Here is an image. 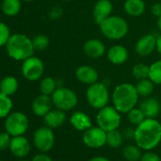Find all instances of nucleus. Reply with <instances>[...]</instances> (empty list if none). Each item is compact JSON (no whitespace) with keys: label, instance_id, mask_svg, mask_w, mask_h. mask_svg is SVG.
Segmentation results:
<instances>
[{"label":"nucleus","instance_id":"nucleus-1","mask_svg":"<svg viewBox=\"0 0 161 161\" xmlns=\"http://www.w3.org/2000/svg\"><path fill=\"white\" fill-rule=\"evenodd\" d=\"M134 140L144 151H151L161 142V123L156 119H145L135 129Z\"/></svg>","mask_w":161,"mask_h":161},{"label":"nucleus","instance_id":"nucleus-2","mask_svg":"<svg viewBox=\"0 0 161 161\" xmlns=\"http://www.w3.org/2000/svg\"><path fill=\"white\" fill-rule=\"evenodd\" d=\"M113 106L121 114H127L131 109L136 106L139 95L135 85L122 83L118 85L112 93Z\"/></svg>","mask_w":161,"mask_h":161},{"label":"nucleus","instance_id":"nucleus-3","mask_svg":"<svg viewBox=\"0 0 161 161\" xmlns=\"http://www.w3.org/2000/svg\"><path fill=\"white\" fill-rule=\"evenodd\" d=\"M5 47L8 55L12 59L19 62H23L32 56L35 51L32 39L21 33H14L11 35Z\"/></svg>","mask_w":161,"mask_h":161},{"label":"nucleus","instance_id":"nucleus-4","mask_svg":"<svg viewBox=\"0 0 161 161\" xmlns=\"http://www.w3.org/2000/svg\"><path fill=\"white\" fill-rule=\"evenodd\" d=\"M102 34L113 41H119L123 39L129 31L128 22L119 15H110L103 20L100 25Z\"/></svg>","mask_w":161,"mask_h":161},{"label":"nucleus","instance_id":"nucleus-5","mask_svg":"<svg viewBox=\"0 0 161 161\" xmlns=\"http://www.w3.org/2000/svg\"><path fill=\"white\" fill-rule=\"evenodd\" d=\"M87 103L94 109L100 110L108 105L110 101V94L107 85L97 82L88 86L86 93Z\"/></svg>","mask_w":161,"mask_h":161},{"label":"nucleus","instance_id":"nucleus-6","mask_svg":"<svg viewBox=\"0 0 161 161\" xmlns=\"http://www.w3.org/2000/svg\"><path fill=\"white\" fill-rule=\"evenodd\" d=\"M120 114L121 113H119L114 106L106 105L99 110L96 116L97 124L106 133L119 129L121 123Z\"/></svg>","mask_w":161,"mask_h":161},{"label":"nucleus","instance_id":"nucleus-7","mask_svg":"<svg viewBox=\"0 0 161 161\" xmlns=\"http://www.w3.org/2000/svg\"><path fill=\"white\" fill-rule=\"evenodd\" d=\"M50 97L53 106L65 112L73 110L78 104L77 94L68 87H58Z\"/></svg>","mask_w":161,"mask_h":161},{"label":"nucleus","instance_id":"nucleus-8","mask_svg":"<svg viewBox=\"0 0 161 161\" xmlns=\"http://www.w3.org/2000/svg\"><path fill=\"white\" fill-rule=\"evenodd\" d=\"M30 121L26 114L22 112H12L6 117L5 130L12 136H23L29 129Z\"/></svg>","mask_w":161,"mask_h":161},{"label":"nucleus","instance_id":"nucleus-9","mask_svg":"<svg viewBox=\"0 0 161 161\" xmlns=\"http://www.w3.org/2000/svg\"><path fill=\"white\" fill-rule=\"evenodd\" d=\"M45 65L39 57L32 55L22 62V75L26 80H31V82H35V80H40L43 77Z\"/></svg>","mask_w":161,"mask_h":161},{"label":"nucleus","instance_id":"nucleus-10","mask_svg":"<svg viewBox=\"0 0 161 161\" xmlns=\"http://www.w3.org/2000/svg\"><path fill=\"white\" fill-rule=\"evenodd\" d=\"M33 143L39 152H49L55 144V135L53 129L47 126L38 128L33 134Z\"/></svg>","mask_w":161,"mask_h":161},{"label":"nucleus","instance_id":"nucleus-11","mask_svg":"<svg viewBox=\"0 0 161 161\" xmlns=\"http://www.w3.org/2000/svg\"><path fill=\"white\" fill-rule=\"evenodd\" d=\"M107 133L99 126H92L84 132L83 141L86 146L92 149H99L106 144Z\"/></svg>","mask_w":161,"mask_h":161},{"label":"nucleus","instance_id":"nucleus-12","mask_svg":"<svg viewBox=\"0 0 161 161\" xmlns=\"http://www.w3.org/2000/svg\"><path fill=\"white\" fill-rule=\"evenodd\" d=\"M157 36L153 33H148L141 36L136 43V53L140 57H148L156 50Z\"/></svg>","mask_w":161,"mask_h":161},{"label":"nucleus","instance_id":"nucleus-13","mask_svg":"<svg viewBox=\"0 0 161 161\" xmlns=\"http://www.w3.org/2000/svg\"><path fill=\"white\" fill-rule=\"evenodd\" d=\"M75 77L80 84H84L86 86L93 85L99 82V72L98 70L88 64H84L79 66L75 71Z\"/></svg>","mask_w":161,"mask_h":161},{"label":"nucleus","instance_id":"nucleus-14","mask_svg":"<svg viewBox=\"0 0 161 161\" xmlns=\"http://www.w3.org/2000/svg\"><path fill=\"white\" fill-rule=\"evenodd\" d=\"M31 143L29 139L24 136H13L11 145H10V151L11 153L17 158H24L31 153Z\"/></svg>","mask_w":161,"mask_h":161},{"label":"nucleus","instance_id":"nucleus-15","mask_svg":"<svg viewBox=\"0 0 161 161\" xmlns=\"http://www.w3.org/2000/svg\"><path fill=\"white\" fill-rule=\"evenodd\" d=\"M83 51L88 58L99 59L106 53V47L103 41L97 38H92L85 42Z\"/></svg>","mask_w":161,"mask_h":161},{"label":"nucleus","instance_id":"nucleus-16","mask_svg":"<svg viewBox=\"0 0 161 161\" xmlns=\"http://www.w3.org/2000/svg\"><path fill=\"white\" fill-rule=\"evenodd\" d=\"M112 12L113 4L110 0H98L92 11L94 22L99 26L103 20L112 15Z\"/></svg>","mask_w":161,"mask_h":161},{"label":"nucleus","instance_id":"nucleus-17","mask_svg":"<svg viewBox=\"0 0 161 161\" xmlns=\"http://www.w3.org/2000/svg\"><path fill=\"white\" fill-rule=\"evenodd\" d=\"M52 106L53 103L51 97L41 94L33 100L31 104V110L35 116L44 118L52 109Z\"/></svg>","mask_w":161,"mask_h":161},{"label":"nucleus","instance_id":"nucleus-18","mask_svg":"<svg viewBox=\"0 0 161 161\" xmlns=\"http://www.w3.org/2000/svg\"><path fill=\"white\" fill-rule=\"evenodd\" d=\"M108 61L115 65H120L126 63L129 57L127 48L122 45H114L106 52Z\"/></svg>","mask_w":161,"mask_h":161},{"label":"nucleus","instance_id":"nucleus-19","mask_svg":"<svg viewBox=\"0 0 161 161\" xmlns=\"http://www.w3.org/2000/svg\"><path fill=\"white\" fill-rule=\"evenodd\" d=\"M139 108L146 119H155L161 111V104L156 98L150 96L144 98L139 104Z\"/></svg>","mask_w":161,"mask_h":161},{"label":"nucleus","instance_id":"nucleus-20","mask_svg":"<svg viewBox=\"0 0 161 161\" xmlns=\"http://www.w3.org/2000/svg\"><path fill=\"white\" fill-rule=\"evenodd\" d=\"M69 122L74 129L80 132H85L93 126L90 117L83 111H75L70 116Z\"/></svg>","mask_w":161,"mask_h":161},{"label":"nucleus","instance_id":"nucleus-21","mask_svg":"<svg viewBox=\"0 0 161 161\" xmlns=\"http://www.w3.org/2000/svg\"><path fill=\"white\" fill-rule=\"evenodd\" d=\"M66 120V114L65 111H63L61 109L55 108L51 109L45 117H44V122L46 126L55 129L61 127Z\"/></svg>","mask_w":161,"mask_h":161},{"label":"nucleus","instance_id":"nucleus-22","mask_svg":"<svg viewBox=\"0 0 161 161\" xmlns=\"http://www.w3.org/2000/svg\"><path fill=\"white\" fill-rule=\"evenodd\" d=\"M123 10L129 16L139 17L146 11V3L144 0H125Z\"/></svg>","mask_w":161,"mask_h":161},{"label":"nucleus","instance_id":"nucleus-23","mask_svg":"<svg viewBox=\"0 0 161 161\" xmlns=\"http://www.w3.org/2000/svg\"><path fill=\"white\" fill-rule=\"evenodd\" d=\"M19 87V83L15 77L14 76H7L3 78L0 82V92L7 96L14 95Z\"/></svg>","mask_w":161,"mask_h":161},{"label":"nucleus","instance_id":"nucleus-24","mask_svg":"<svg viewBox=\"0 0 161 161\" xmlns=\"http://www.w3.org/2000/svg\"><path fill=\"white\" fill-rule=\"evenodd\" d=\"M21 0H3L1 4L2 13L8 17L17 15L21 11Z\"/></svg>","mask_w":161,"mask_h":161},{"label":"nucleus","instance_id":"nucleus-25","mask_svg":"<svg viewBox=\"0 0 161 161\" xmlns=\"http://www.w3.org/2000/svg\"><path fill=\"white\" fill-rule=\"evenodd\" d=\"M135 86L139 97H142V98L150 97L153 94V89H154V84L149 78L138 80L136 84L135 85Z\"/></svg>","mask_w":161,"mask_h":161},{"label":"nucleus","instance_id":"nucleus-26","mask_svg":"<svg viewBox=\"0 0 161 161\" xmlns=\"http://www.w3.org/2000/svg\"><path fill=\"white\" fill-rule=\"evenodd\" d=\"M57 88L58 87H57L56 80L50 76L43 78L40 82V85H39L40 93L44 94V95H47V96H51Z\"/></svg>","mask_w":161,"mask_h":161},{"label":"nucleus","instance_id":"nucleus-27","mask_svg":"<svg viewBox=\"0 0 161 161\" xmlns=\"http://www.w3.org/2000/svg\"><path fill=\"white\" fill-rule=\"evenodd\" d=\"M123 138L124 137L122 133L118 129L109 131L107 132V136H106V144L113 149H118L122 145Z\"/></svg>","mask_w":161,"mask_h":161},{"label":"nucleus","instance_id":"nucleus-28","mask_svg":"<svg viewBox=\"0 0 161 161\" xmlns=\"http://www.w3.org/2000/svg\"><path fill=\"white\" fill-rule=\"evenodd\" d=\"M141 149L136 144V145H127L122 150V155L127 161H139L140 157L142 155Z\"/></svg>","mask_w":161,"mask_h":161},{"label":"nucleus","instance_id":"nucleus-29","mask_svg":"<svg viewBox=\"0 0 161 161\" xmlns=\"http://www.w3.org/2000/svg\"><path fill=\"white\" fill-rule=\"evenodd\" d=\"M13 106L14 103L11 97L0 92V119L9 116L12 113Z\"/></svg>","mask_w":161,"mask_h":161},{"label":"nucleus","instance_id":"nucleus-30","mask_svg":"<svg viewBox=\"0 0 161 161\" xmlns=\"http://www.w3.org/2000/svg\"><path fill=\"white\" fill-rule=\"evenodd\" d=\"M149 73H150V65L146 64L137 63L132 67V75L136 80L149 78Z\"/></svg>","mask_w":161,"mask_h":161},{"label":"nucleus","instance_id":"nucleus-31","mask_svg":"<svg viewBox=\"0 0 161 161\" xmlns=\"http://www.w3.org/2000/svg\"><path fill=\"white\" fill-rule=\"evenodd\" d=\"M149 79L154 85H161V59L150 64Z\"/></svg>","mask_w":161,"mask_h":161},{"label":"nucleus","instance_id":"nucleus-32","mask_svg":"<svg viewBox=\"0 0 161 161\" xmlns=\"http://www.w3.org/2000/svg\"><path fill=\"white\" fill-rule=\"evenodd\" d=\"M127 119L129 120V122L133 125L137 126L138 124H140L146 118L143 114V112L141 111V109L139 107H134L133 109H131L128 113H127Z\"/></svg>","mask_w":161,"mask_h":161},{"label":"nucleus","instance_id":"nucleus-33","mask_svg":"<svg viewBox=\"0 0 161 161\" xmlns=\"http://www.w3.org/2000/svg\"><path fill=\"white\" fill-rule=\"evenodd\" d=\"M32 44L35 50L43 51L47 49L49 46V39L45 34H38L32 38Z\"/></svg>","mask_w":161,"mask_h":161},{"label":"nucleus","instance_id":"nucleus-34","mask_svg":"<svg viewBox=\"0 0 161 161\" xmlns=\"http://www.w3.org/2000/svg\"><path fill=\"white\" fill-rule=\"evenodd\" d=\"M10 28L3 22H0V47H3L7 45L11 37Z\"/></svg>","mask_w":161,"mask_h":161},{"label":"nucleus","instance_id":"nucleus-35","mask_svg":"<svg viewBox=\"0 0 161 161\" xmlns=\"http://www.w3.org/2000/svg\"><path fill=\"white\" fill-rule=\"evenodd\" d=\"M12 141V136L7 132L0 133V151H5L10 149Z\"/></svg>","mask_w":161,"mask_h":161},{"label":"nucleus","instance_id":"nucleus-36","mask_svg":"<svg viewBox=\"0 0 161 161\" xmlns=\"http://www.w3.org/2000/svg\"><path fill=\"white\" fill-rule=\"evenodd\" d=\"M139 161H161V158L156 153L151 150V151H145V153L141 155Z\"/></svg>","mask_w":161,"mask_h":161},{"label":"nucleus","instance_id":"nucleus-37","mask_svg":"<svg viewBox=\"0 0 161 161\" xmlns=\"http://www.w3.org/2000/svg\"><path fill=\"white\" fill-rule=\"evenodd\" d=\"M48 15H49V18H51V19H58L63 15V10L61 7H58V6L53 7L49 11Z\"/></svg>","mask_w":161,"mask_h":161},{"label":"nucleus","instance_id":"nucleus-38","mask_svg":"<svg viewBox=\"0 0 161 161\" xmlns=\"http://www.w3.org/2000/svg\"><path fill=\"white\" fill-rule=\"evenodd\" d=\"M150 11L153 16L158 18L159 16H161V3L156 2V3L153 4L150 8Z\"/></svg>","mask_w":161,"mask_h":161},{"label":"nucleus","instance_id":"nucleus-39","mask_svg":"<svg viewBox=\"0 0 161 161\" xmlns=\"http://www.w3.org/2000/svg\"><path fill=\"white\" fill-rule=\"evenodd\" d=\"M31 161H53V160L46 153H40L36 154L35 156H33Z\"/></svg>","mask_w":161,"mask_h":161},{"label":"nucleus","instance_id":"nucleus-40","mask_svg":"<svg viewBox=\"0 0 161 161\" xmlns=\"http://www.w3.org/2000/svg\"><path fill=\"white\" fill-rule=\"evenodd\" d=\"M122 135H123V137H125L127 139H130V138L134 139V137H135V129L127 128L122 132Z\"/></svg>","mask_w":161,"mask_h":161},{"label":"nucleus","instance_id":"nucleus-41","mask_svg":"<svg viewBox=\"0 0 161 161\" xmlns=\"http://www.w3.org/2000/svg\"><path fill=\"white\" fill-rule=\"evenodd\" d=\"M156 51L161 57V33L157 35V40H156Z\"/></svg>","mask_w":161,"mask_h":161},{"label":"nucleus","instance_id":"nucleus-42","mask_svg":"<svg viewBox=\"0 0 161 161\" xmlns=\"http://www.w3.org/2000/svg\"><path fill=\"white\" fill-rule=\"evenodd\" d=\"M88 161H110V160L107 157L101 156V155H97V156H94V157L90 158Z\"/></svg>","mask_w":161,"mask_h":161},{"label":"nucleus","instance_id":"nucleus-43","mask_svg":"<svg viewBox=\"0 0 161 161\" xmlns=\"http://www.w3.org/2000/svg\"><path fill=\"white\" fill-rule=\"evenodd\" d=\"M157 29H158V31H160V33H161V16H159L158 18H157Z\"/></svg>","mask_w":161,"mask_h":161},{"label":"nucleus","instance_id":"nucleus-44","mask_svg":"<svg viewBox=\"0 0 161 161\" xmlns=\"http://www.w3.org/2000/svg\"><path fill=\"white\" fill-rule=\"evenodd\" d=\"M22 2H34V1H37V0H21Z\"/></svg>","mask_w":161,"mask_h":161},{"label":"nucleus","instance_id":"nucleus-45","mask_svg":"<svg viewBox=\"0 0 161 161\" xmlns=\"http://www.w3.org/2000/svg\"><path fill=\"white\" fill-rule=\"evenodd\" d=\"M19 161H28V160H25V159H20Z\"/></svg>","mask_w":161,"mask_h":161},{"label":"nucleus","instance_id":"nucleus-46","mask_svg":"<svg viewBox=\"0 0 161 161\" xmlns=\"http://www.w3.org/2000/svg\"><path fill=\"white\" fill-rule=\"evenodd\" d=\"M64 1H66V2H68V1H71V0H64Z\"/></svg>","mask_w":161,"mask_h":161},{"label":"nucleus","instance_id":"nucleus-47","mask_svg":"<svg viewBox=\"0 0 161 161\" xmlns=\"http://www.w3.org/2000/svg\"><path fill=\"white\" fill-rule=\"evenodd\" d=\"M0 82H1V80H0Z\"/></svg>","mask_w":161,"mask_h":161},{"label":"nucleus","instance_id":"nucleus-48","mask_svg":"<svg viewBox=\"0 0 161 161\" xmlns=\"http://www.w3.org/2000/svg\"><path fill=\"white\" fill-rule=\"evenodd\" d=\"M0 161H2V160H0Z\"/></svg>","mask_w":161,"mask_h":161}]
</instances>
